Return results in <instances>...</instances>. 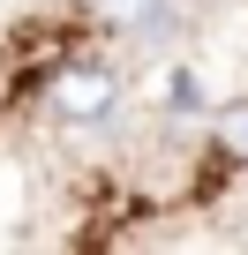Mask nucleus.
<instances>
[{
    "mask_svg": "<svg viewBox=\"0 0 248 255\" xmlns=\"http://www.w3.org/2000/svg\"><path fill=\"white\" fill-rule=\"evenodd\" d=\"M120 98H128V75H120L113 60H68L45 75V113L68 120V128H98L120 113Z\"/></svg>",
    "mask_w": 248,
    "mask_h": 255,
    "instance_id": "1",
    "label": "nucleus"
},
{
    "mask_svg": "<svg viewBox=\"0 0 248 255\" xmlns=\"http://www.w3.org/2000/svg\"><path fill=\"white\" fill-rule=\"evenodd\" d=\"M90 8L113 30H128V38H173V23H181L173 0H90Z\"/></svg>",
    "mask_w": 248,
    "mask_h": 255,
    "instance_id": "2",
    "label": "nucleus"
},
{
    "mask_svg": "<svg viewBox=\"0 0 248 255\" xmlns=\"http://www.w3.org/2000/svg\"><path fill=\"white\" fill-rule=\"evenodd\" d=\"M211 143H218L233 165H248V90L226 98V105H211Z\"/></svg>",
    "mask_w": 248,
    "mask_h": 255,
    "instance_id": "3",
    "label": "nucleus"
}]
</instances>
